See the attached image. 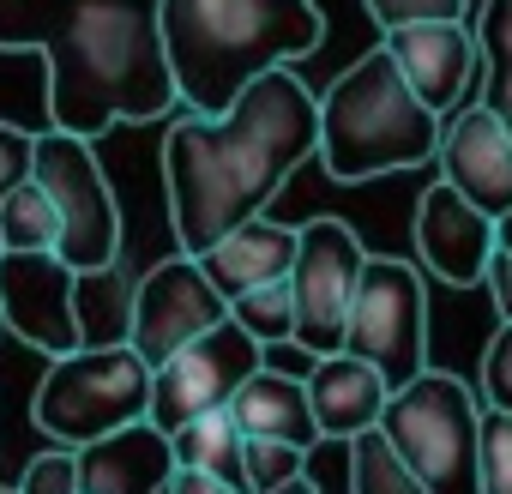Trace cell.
I'll list each match as a JSON object with an SVG mask.
<instances>
[{
    "mask_svg": "<svg viewBox=\"0 0 512 494\" xmlns=\"http://www.w3.org/2000/svg\"><path fill=\"white\" fill-rule=\"evenodd\" d=\"M31 181L55 211V260L73 266V278H103L121 260V205L97 145L43 127L31 139Z\"/></svg>",
    "mask_w": 512,
    "mask_h": 494,
    "instance_id": "obj_7",
    "label": "cell"
},
{
    "mask_svg": "<svg viewBox=\"0 0 512 494\" xmlns=\"http://www.w3.org/2000/svg\"><path fill=\"white\" fill-rule=\"evenodd\" d=\"M344 464H350V494H428V488L404 470V458L386 446L380 428L344 440Z\"/></svg>",
    "mask_w": 512,
    "mask_h": 494,
    "instance_id": "obj_22",
    "label": "cell"
},
{
    "mask_svg": "<svg viewBox=\"0 0 512 494\" xmlns=\"http://www.w3.org/2000/svg\"><path fill=\"white\" fill-rule=\"evenodd\" d=\"M157 13L163 0H0V55H43L49 127L97 145L175 109Z\"/></svg>",
    "mask_w": 512,
    "mask_h": 494,
    "instance_id": "obj_2",
    "label": "cell"
},
{
    "mask_svg": "<svg viewBox=\"0 0 512 494\" xmlns=\"http://www.w3.org/2000/svg\"><path fill=\"white\" fill-rule=\"evenodd\" d=\"M73 464H79V494H163L175 482L169 434H157L151 422H133L79 446Z\"/></svg>",
    "mask_w": 512,
    "mask_h": 494,
    "instance_id": "obj_17",
    "label": "cell"
},
{
    "mask_svg": "<svg viewBox=\"0 0 512 494\" xmlns=\"http://www.w3.org/2000/svg\"><path fill=\"white\" fill-rule=\"evenodd\" d=\"M229 422L241 428V440H284V446H296V452H314V446H320V428H314V410H308L302 380L272 374V368H253V374L235 386Z\"/></svg>",
    "mask_w": 512,
    "mask_h": 494,
    "instance_id": "obj_19",
    "label": "cell"
},
{
    "mask_svg": "<svg viewBox=\"0 0 512 494\" xmlns=\"http://www.w3.org/2000/svg\"><path fill=\"white\" fill-rule=\"evenodd\" d=\"M476 482L482 494H512V416L488 404L476 416Z\"/></svg>",
    "mask_w": 512,
    "mask_h": 494,
    "instance_id": "obj_26",
    "label": "cell"
},
{
    "mask_svg": "<svg viewBox=\"0 0 512 494\" xmlns=\"http://www.w3.org/2000/svg\"><path fill=\"white\" fill-rule=\"evenodd\" d=\"M494 247H500V254H512V211L494 217Z\"/></svg>",
    "mask_w": 512,
    "mask_h": 494,
    "instance_id": "obj_34",
    "label": "cell"
},
{
    "mask_svg": "<svg viewBox=\"0 0 512 494\" xmlns=\"http://www.w3.org/2000/svg\"><path fill=\"white\" fill-rule=\"evenodd\" d=\"M308 392V410H314V428L320 440H356L368 428H380V410H386V386L368 362L356 356H320L302 380Z\"/></svg>",
    "mask_w": 512,
    "mask_h": 494,
    "instance_id": "obj_18",
    "label": "cell"
},
{
    "mask_svg": "<svg viewBox=\"0 0 512 494\" xmlns=\"http://www.w3.org/2000/svg\"><path fill=\"white\" fill-rule=\"evenodd\" d=\"M163 494H241V488H229V482H211V476H187V470H175V482H169Z\"/></svg>",
    "mask_w": 512,
    "mask_h": 494,
    "instance_id": "obj_33",
    "label": "cell"
},
{
    "mask_svg": "<svg viewBox=\"0 0 512 494\" xmlns=\"http://www.w3.org/2000/svg\"><path fill=\"white\" fill-rule=\"evenodd\" d=\"M362 266H368V247L344 217L296 223L290 302H296V344L308 356H338L344 350V320H350Z\"/></svg>",
    "mask_w": 512,
    "mask_h": 494,
    "instance_id": "obj_9",
    "label": "cell"
},
{
    "mask_svg": "<svg viewBox=\"0 0 512 494\" xmlns=\"http://www.w3.org/2000/svg\"><path fill=\"white\" fill-rule=\"evenodd\" d=\"M145 410H151V368L127 344H79L73 356H55L31 398L37 434L73 452L115 428L145 422Z\"/></svg>",
    "mask_w": 512,
    "mask_h": 494,
    "instance_id": "obj_5",
    "label": "cell"
},
{
    "mask_svg": "<svg viewBox=\"0 0 512 494\" xmlns=\"http://www.w3.org/2000/svg\"><path fill=\"white\" fill-rule=\"evenodd\" d=\"M0 494H13V488H0Z\"/></svg>",
    "mask_w": 512,
    "mask_h": 494,
    "instance_id": "obj_36",
    "label": "cell"
},
{
    "mask_svg": "<svg viewBox=\"0 0 512 494\" xmlns=\"http://www.w3.org/2000/svg\"><path fill=\"white\" fill-rule=\"evenodd\" d=\"M368 19L386 31H404V25H470V0H362Z\"/></svg>",
    "mask_w": 512,
    "mask_h": 494,
    "instance_id": "obj_27",
    "label": "cell"
},
{
    "mask_svg": "<svg viewBox=\"0 0 512 494\" xmlns=\"http://www.w3.org/2000/svg\"><path fill=\"white\" fill-rule=\"evenodd\" d=\"M157 31L175 103L217 121L260 73L314 55L326 19L314 0H163Z\"/></svg>",
    "mask_w": 512,
    "mask_h": 494,
    "instance_id": "obj_3",
    "label": "cell"
},
{
    "mask_svg": "<svg viewBox=\"0 0 512 494\" xmlns=\"http://www.w3.org/2000/svg\"><path fill=\"white\" fill-rule=\"evenodd\" d=\"M229 320L253 338V344H290L296 338V302H290V278H278V284H260V290H247V296H235L229 302Z\"/></svg>",
    "mask_w": 512,
    "mask_h": 494,
    "instance_id": "obj_24",
    "label": "cell"
},
{
    "mask_svg": "<svg viewBox=\"0 0 512 494\" xmlns=\"http://www.w3.org/2000/svg\"><path fill=\"white\" fill-rule=\"evenodd\" d=\"M290 260H296V223H278V217H247L235 223L229 235H217L205 254H199V272L205 284L235 302L247 290H260V284H278L290 278Z\"/></svg>",
    "mask_w": 512,
    "mask_h": 494,
    "instance_id": "obj_16",
    "label": "cell"
},
{
    "mask_svg": "<svg viewBox=\"0 0 512 494\" xmlns=\"http://www.w3.org/2000/svg\"><path fill=\"white\" fill-rule=\"evenodd\" d=\"M380 49L398 67V79L410 85V97L434 121L464 109V91L476 79V37H470V25H404V31H386Z\"/></svg>",
    "mask_w": 512,
    "mask_h": 494,
    "instance_id": "obj_15",
    "label": "cell"
},
{
    "mask_svg": "<svg viewBox=\"0 0 512 494\" xmlns=\"http://www.w3.org/2000/svg\"><path fill=\"white\" fill-rule=\"evenodd\" d=\"M338 356L368 362L386 392L410 386L428 368V284L410 260H374L368 254Z\"/></svg>",
    "mask_w": 512,
    "mask_h": 494,
    "instance_id": "obj_8",
    "label": "cell"
},
{
    "mask_svg": "<svg viewBox=\"0 0 512 494\" xmlns=\"http://www.w3.org/2000/svg\"><path fill=\"white\" fill-rule=\"evenodd\" d=\"M476 67H482V109L512 133V0H482V19L470 25Z\"/></svg>",
    "mask_w": 512,
    "mask_h": 494,
    "instance_id": "obj_21",
    "label": "cell"
},
{
    "mask_svg": "<svg viewBox=\"0 0 512 494\" xmlns=\"http://www.w3.org/2000/svg\"><path fill=\"white\" fill-rule=\"evenodd\" d=\"M314 145H320V109L290 67L260 73L217 121L181 115L163 139L175 254L199 260L235 223L266 217V205L290 187V175L314 157Z\"/></svg>",
    "mask_w": 512,
    "mask_h": 494,
    "instance_id": "obj_1",
    "label": "cell"
},
{
    "mask_svg": "<svg viewBox=\"0 0 512 494\" xmlns=\"http://www.w3.org/2000/svg\"><path fill=\"white\" fill-rule=\"evenodd\" d=\"M0 326L49 362L73 356L85 344L73 266L55 254H0Z\"/></svg>",
    "mask_w": 512,
    "mask_h": 494,
    "instance_id": "obj_12",
    "label": "cell"
},
{
    "mask_svg": "<svg viewBox=\"0 0 512 494\" xmlns=\"http://www.w3.org/2000/svg\"><path fill=\"white\" fill-rule=\"evenodd\" d=\"M314 109H320L314 157L326 163L332 181H374V175L434 163L440 121L410 97L386 49H368L356 67H344L332 91L314 97Z\"/></svg>",
    "mask_w": 512,
    "mask_h": 494,
    "instance_id": "obj_4",
    "label": "cell"
},
{
    "mask_svg": "<svg viewBox=\"0 0 512 494\" xmlns=\"http://www.w3.org/2000/svg\"><path fill=\"white\" fill-rule=\"evenodd\" d=\"M314 362H320V356H308L296 338H290V344H266V350H260V368L290 374V380H308V368H314Z\"/></svg>",
    "mask_w": 512,
    "mask_h": 494,
    "instance_id": "obj_32",
    "label": "cell"
},
{
    "mask_svg": "<svg viewBox=\"0 0 512 494\" xmlns=\"http://www.w3.org/2000/svg\"><path fill=\"white\" fill-rule=\"evenodd\" d=\"M31 139H37V127H19L0 115V205H7L13 187L31 181Z\"/></svg>",
    "mask_w": 512,
    "mask_h": 494,
    "instance_id": "obj_30",
    "label": "cell"
},
{
    "mask_svg": "<svg viewBox=\"0 0 512 494\" xmlns=\"http://www.w3.org/2000/svg\"><path fill=\"white\" fill-rule=\"evenodd\" d=\"M169 458H175V470H187V476H211V482L241 488V428L229 422V404H223V410H205V416H193V422H181V428L169 434Z\"/></svg>",
    "mask_w": 512,
    "mask_h": 494,
    "instance_id": "obj_20",
    "label": "cell"
},
{
    "mask_svg": "<svg viewBox=\"0 0 512 494\" xmlns=\"http://www.w3.org/2000/svg\"><path fill=\"white\" fill-rule=\"evenodd\" d=\"M482 404L512 416V326H500L482 350Z\"/></svg>",
    "mask_w": 512,
    "mask_h": 494,
    "instance_id": "obj_29",
    "label": "cell"
},
{
    "mask_svg": "<svg viewBox=\"0 0 512 494\" xmlns=\"http://www.w3.org/2000/svg\"><path fill=\"white\" fill-rule=\"evenodd\" d=\"M272 494H320V482H314V476H308V470H302V476H296V482H284V488H272Z\"/></svg>",
    "mask_w": 512,
    "mask_h": 494,
    "instance_id": "obj_35",
    "label": "cell"
},
{
    "mask_svg": "<svg viewBox=\"0 0 512 494\" xmlns=\"http://www.w3.org/2000/svg\"><path fill=\"white\" fill-rule=\"evenodd\" d=\"M13 494H79V464H73V446H49L25 464L19 488Z\"/></svg>",
    "mask_w": 512,
    "mask_h": 494,
    "instance_id": "obj_28",
    "label": "cell"
},
{
    "mask_svg": "<svg viewBox=\"0 0 512 494\" xmlns=\"http://www.w3.org/2000/svg\"><path fill=\"white\" fill-rule=\"evenodd\" d=\"M434 181H446L464 205H476L488 223L512 211V133L482 109L464 103L440 121L434 145Z\"/></svg>",
    "mask_w": 512,
    "mask_h": 494,
    "instance_id": "obj_13",
    "label": "cell"
},
{
    "mask_svg": "<svg viewBox=\"0 0 512 494\" xmlns=\"http://www.w3.org/2000/svg\"><path fill=\"white\" fill-rule=\"evenodd\" d=\"M476 416H482V398L458 374L422 368L410 386L386 392L380 434L428 494H482V482H476Z\"/></svg>",
    "mask_w": 512,
    "mask_h": 494,
    "instance_id": "obj_6",
    "label": "cell"
},
{
    "mask_svg": "<svg viewBox=\"0 0 512 494\" xmlns=\"http://www.w3.org/2000/svg\"><path fill=\"white\" fill-rule=\"evenodd\" d=\"M482 284H488V296H494V308H500V326H512V254H488V266H482Z\"/></svg>",
    "mask_w": 512,
    "mask_h": 494,
    "instance_id": "obj_31",
    "label": "cell"
},
{
    "mask_svg": "<svg viewBox=\"0 0 512 494\" xmlns=\"http://www.w3.org/2000/svg\"><path fill=\"white\" fill-rule=\"evenodd\" d=\"M0 254H55V211L37 181L13 187L0 205Z\"/></svg>",
    "mask_w": 512,
    "mask_h": 494,
    "instance_id": "obj_23",
    "label": "cell"
},
{
    "mask_svg": "<svg viewBox=\"0 0 512 494\" xmlns=\"http://www.w3.org/2000/svg\"><path fill=\"white\" fill-rule=\"evenodd\" d=\"M410 241H416V272L422 278H434L446 290H476L482 266L494 254V223L476 205H464L446 181H428L422 199H416Z\"/></svg>",
    "mask_w": 512,
    "mask_h": 494,
    "instance_id": "obj_14",
    "label": "cell"
},
{
    "mask_svg": "<svg viewBox=\"0 0 512 494\" xmlns=\"http://www.w3.org/2000/svg\"><path fill=\"white\" fill-rule=\"evenodd\" d=\"M253 368H260V344H253L235 320H223V326L199 332L187 350H175L163 368H151V410H145V422L157 434H175L181 422H193L205 410H223Z\"/></svg>",
    "mask_w": 512,
    "mask_h": 494,
    "instance_id": "obj_11",
    "label": "cell"
},
{
    "mask_svg": "<svg viewBox=\"0 0 512 494\" xmlns=\"http://www.w3.org/2000/svg\"><path fill=\"white\" fill-rule=\"evenodd\" d=\"M308 470V452L284 440H241V494H272Z\"/></svg>",
    "mask_w": 512,
    "mask_h": 494,
    "instance_id": "obj_25",
    "label": "cell"
},
{
    "mask_svg": "<svg viewBox=\"0 0 512 494\" xmlns=\"http://www.w3.org/2000/svg\"><path fill=\"white\" fill-rule=\"evenodd\" d=\"M229 320V302L205 284V272H199V260H187V254H169V260H157L145 278H139V290L127 296V350L145 362V368H163L175 350H187L199 332H211V326H223Z\"/></svg>",
    "mask_w": 512,
    "mask_h": 494,
    "instance_id": "obj_10",
    "label": "cell"
}]
</instances>
